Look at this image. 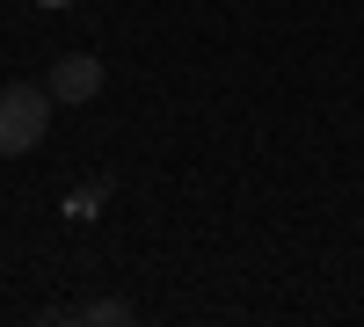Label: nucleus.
Wrapping results in <instances>:
<instances>
[{"instance_id": "obj_2", "label": "nucleus", "mask_w": 364, "mask_h": 327, "mask_svg": "<svg viewBox=\"0 0 364 327\" xmlns=\"http://www.w3.org/2000/svg\"><path fill=\"white\" fill-rule=\"evenodd\" d=\"M44 87H51V102H73V109H80V102H95V95H102V58L66 51V58L51 66V80H44Z\"/></svg>"}, {"instance_id": "obj_4", "label": "nucleus", "mask_w": 364, "mask_h": 327, "mask_svg": "<svg viewBox=\"0 0 364 327\" xmlns=\"http://www.w3.org/2000/svg\"><path fill=\"white\" fill-rule=\"evenodd\" d=\"M37 8H73V0H37Z\"/></svg>"}, {"instance_id": "obj_3", "label": "nucleus", "mask_w": 364, "mask_h": 327, "mask_svg": "<svg viewBox=\"0 0 364 327\" xmlns=\"http://www.w3.org/2000/svg\"><path fill=\"white\" fill-rule=\"evenodd\" d=\"M95 204H102V182H87V189H73V196H66V218H87Z\"/></svg>"}, {"instance_id": "obj_1", "label": "nucleus", "mask_w": 364, "mask_h": 327, "mask_svg": "<svg viewBox=\"0 0 364 327\" xmlns=\"http://www.w3.org/2000/svg\"><path fill=\"white\" fill-rule=\"evenodd\" d=\"M44 131H51V87L8 80V87H0V153L22 160L29 145H44Z\"/></svg>"}]
</instances>
